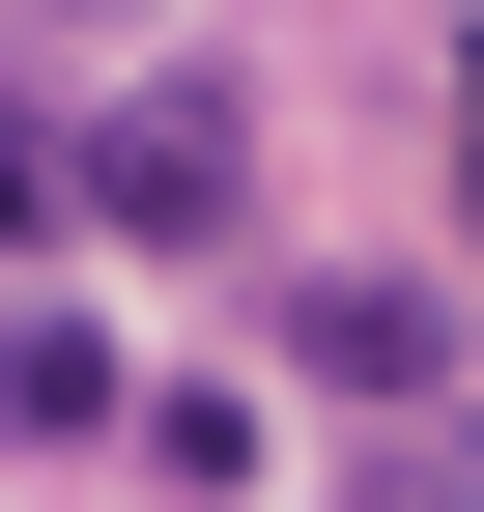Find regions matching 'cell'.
I'll use <instances>...</instances> for the list:
<instances>
[{
	"label": "cell",
	"instance_id": "cell-3",
	"mask_svg": "<svg viewBox=\"0 0 484 512\" xmlns=\"http://www.w3.org/2000/svg\"><path fill=\"white\" fill-rule=\"evenodd\" d=\"M0 427H29V456L114 427V342H86V313H0Z\"/></svg>",
	"mask_w": 484,
	"mask_h": 512
},
{
	"label": "cell",
	"instance_id": "cell-4",
	"mask_svg": "<svg viewBox=\"0 0 484 512\" xmlns=\"http://www.w3.org/2000/svg\"><path fill=\"white\" fill-rule=\"evenodd\" d=\"M29 228H57V143H29V114H0V256H29Z\"/></svg>",
	"mask_w": 484,
	"mask_h": 512
},
{
	"label": "cell",
	"instance_id": "cell-1",
	"mask_svg": "<svg viewBox=\"0 0 484 512\" xmlns=\"http://www.w3.org/2000/svg\"><path fill=\"white\" fill-rule=\"evenodd\" d=\"M57 200H86V228H143V256H200L228 200H257V114H228V86H114L86 143H57Z\"/></svg>",
	"mask_w": 484,
	"mask_h": 512
},
{
	"label": "cell",
	"instance_id": "cell-5",
	"mask_svg": "<svg viewBox=\"0 0 484 512\" xmlns=\"http://www.w3.org/2000/svg\"><path fill=\"white\" fill-rule=\"evenodd\" d=\"M86 29H114V0H86Z\"/></svg>",
	"mask_w": 484,
	"mask_h": 512
},
{
	"label": "cell",
	"instance_id": "cell-2",
	"mask_svg": "<svg viewBox=\"0 0 484 512\" xmlns=\"http://www.w3.org/2000/svg\"><path fill=\"white\" fill-rule=\"evenodd\" d=\"M285 370H314V399H428L456 313H428V285H285Z\"/></svg>",
	"mask_w": 484,
	"mask_h": 512
}]
</instances>
